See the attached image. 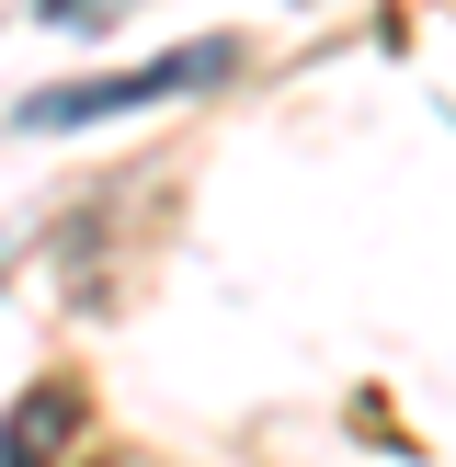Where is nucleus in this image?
Returning a JSON list of instances; mask_svg holds the SVG:
<instances>
[{
    "mask_svg": "<svg viewBox=\"0 0 456 467\" xmlns=\"http://www.w3.org/2000/svg\"><path fill=\"white\" fill-rule=\"evenodd\" d=\"M68 422H80V400H68V388H35V400L12 410V433H0V467H46L68 445Z\"/></svg>",
    "mask_w": 456,
    "mask_h": 467,
    "instance_id": "obj_2",
    "label": "nucleus"
},
{
    "mask_svg": "<svg viewBox=\"0 0 456 467\" xmlns=\"http://www.w3.org/2000/svg\"><path fill=\"white\" fill-rule=\"evenodd\" d=\"M182 80H228V46H182V57L137 68V80H68V91H35V103H23V126H91V114L160 103V91H182Z\"/></svg>",
    "mask_w": 456,
    "mask_h": 467,
    "instance_id": "obj_1",
    "label": "nucleus"
}]
</instances>
